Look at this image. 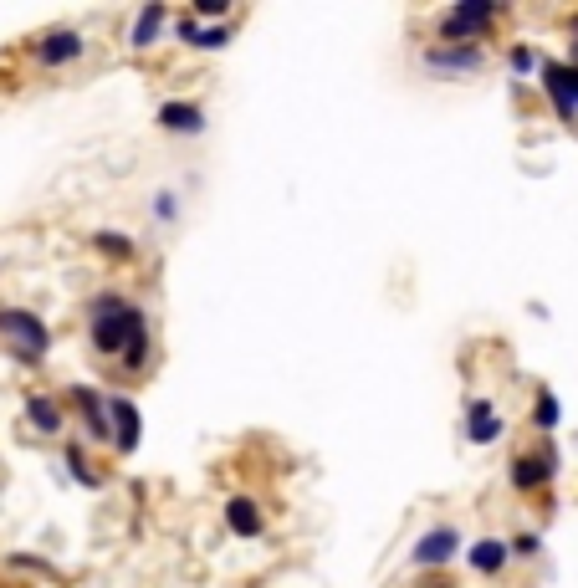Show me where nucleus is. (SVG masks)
<instances>
[{
	"label": "nucleus",
	"mask_w": 578,
	"mask_h": 588,
	"mask_svg": "<svg viewBox=\"0 0 578 588\" xmlns=\"http://www.w3.org/2000/svg\"><path fill=\"white\" fill-rule=\"evenodd\" d=\"M573 36H578V21H573Z\"/></svg>",
	"instance_id": "26"
},
{
	"label": "nucleus",
	"mask_w": 578,
	"mask_h": 588,
	"mask_svg": "<svg viewBox=\"0 0 578 588\" xmlns=\"http://www.w3.org/2000/svg\"><path fill=\"white\" fill-rule=\"evenodd\" d=\"M87 52V36L82 31H47L36 41V62H47V67H67Z\"/></svg>",
	"instance_id": "7"
},
{
	"label": "nucleus",
	"mask_w": 578,
	"mask_h": 588,
	"mask_svg": "<svg viewBox=\"0 0 578 588\" xmlns=\"http://www.w3.org/2000/svg\"><path fill=\"white\" fill-rule=\"evenodd\" d=\"M553 471H558V450L543 445V456H517L512 461V486L517 491H538V486L553 481Z\"/></svg>",
	"instance_id": "8"
},
{
	"label": "nucleus",
	"mask_w": 578,
	"mask_h": 588,
	"mask_svg": "<svg viewBox=\"0 0 578 588\" xmlns=\"http://www.w3.org/2000/svg\"><path fill=\"white\" fill-rule=\"evenodd\" d=\"M226 0H195V16H226Z\"/></svg>",
	"instance_id": "24"
},
{
	"label": "nucleus",
	"mask_w": 578,
	"mask_h": 588,
	"mask_svg": "<svg viewBox=\"0 0 578 588\" xmlns=\"http://www.w3.org/2000/svg\"><path fill=\"white\" fill-rule=\"evenodd\" d=\"M425 67L430 72H476L481 67V47H430Z\"/></svg>",
	"instance_id": "11"
},
{
	"label": "nucleus",
	"mask_w": 578,
	"mask_h": 588,
	"mask_svg": "<svg viewBox=\"0 0 578 588\" xmlns=\"http://www.w3.org/2000/svg\"><path fill=\"white\" fill-rule=\"evenodd\" d=\"M502 16L497 0H466V6H451L440 16V47H471V36L486 31Z\"/></svg>",
	"instance_id": "3"
},
{
	"label": "nucleus",
	"mask_w": 578,
	"mask_h": 588,
	"mask_svg": "<svg viewBox=\"0 0 578 588\" xmlns=\"http://www.w3.org/2000/svg\"><path fill=\"white\" fill-rule=\"evenodd\" d=\"M26 420H31L41 435H57V430H62V404H57L52 394H31V399H26Z\"/></svg>",
	"instance_id": "16"
},
{
	"label": "nucleus",
	"mask_w": 578,
	"mask_h": 588,
	"mask_svg": "<svg viewBox=\"0 0 578 588\" xmlns=\"http://www.w3.org/2000/svg\"><path fill=\"white\" fill-rule=\"evenodd\" d=\"M543 93L553 98V108H558L563 118H573V113H578V67H568V62H543Z\"/></svg>",
	"instance_id": "5"
},
{
	"label": "nucleus",
	"mask_w": 578,
	"mask_h": 588,
	"mask_svg": "<svg viewBox=\"0 0 578 588\" xmlns=\"http://www.w3.org/2000/svg\"><path fill=\"white\" fill-rule=\"evenodd\" d=\"M456 553H461V527L440 522V527H430V532L415 542L410 563H415V568H446V563H456Z\"/></svg>",
	"instance_id": "4"
},
{
	"label": "nucleus",
	"mask_w": 578,
	"mask_h": 588,
	"mask_svg": "<svg viewBox=\"0 0 578 588\" xmlns=\"http://www.w3.org/2000/svg\"><path fill=\"white\" fill-rule=\"evenodd\" d=\"M226 527L236 537H261V512H256L251 496H231V502H226Z\"/></svg>",
	"instance_id": "15"
},
{
	"label": "nucleus",
	"mask_w": 578,
	"mask_h": 588,
	"mask_svg": "<svg viewBox=\"0 0 578 588\" xmlns=\"http://www.w3.org/2000/svg\"><path fill=\"white\" fill-rule=\"evenodd\" d=\"M93 246H98L103 256H113V261H128V256H133V241H128V236H118V231H98V236H93Z\"/></svg>",
	"instance_id": "21"
},
{
	"label": "nucleus",
	"mask_w": 578,
	"mask_h": 588,
	"mask_svg": "<svg viewBox=\"0 0 578 588\" xmlns=\"http://www.w3.org/2000/svg\"><path fill=\"white\" fill-rule=\"evenodd\" d=\"M0 338H6L21 358H36L52 348V328L36 318V312H26V307H0Z\"/></svg>",
	"instance_id": "2"
},
{
	"label": "nucleus",
	"mask_w": 578,
	"mask_h": 588,
	"mask_svg": "<svg viewBox=\"0 0 578 588\" xmlns=\"http://www.w3.org/2000/svg\"><path fill=\"white\" fill-rule=\"evenodd\" d=\"M72 399H77V415L82 425L93 430L98 440H113V420H108V399L98 389H87V384H72Z\"/></svg>",
	"instance_id": "9"
},
{
	"label": "nucleus",
	"mask_w": 578,
	"mask_h": 588,
	"mask_svg": "<svg viewBox=\"0 0 578 588\" xmlns=\"http://www.w3.org/2000/svg\"><path fill=\"white\" fill-rule=\"evenodd\" d=\"M190 47H200V52H220V47H231V31H226V26H195Z\"/></svg>",
	"instance_id": "19"
},
{
	"label": "nucleus",
	"mask_w": 578,
	"mask_h": 588,
	"mask_svg": "<svg viewBox=\"0 0 578 588\" xmlns=\"http://www.w3.org/2000/svg\"><path fill=\"white\" fill-rule=\"evenodd\" d=\"M507 62H512V72H532V67H538V57H532L527 47H512V57H507Z\"/></svg>",
	"instance_id": "23"
},
{
	"label": "nucleus",
	"mask_w": 578,
	"mask_h": 588,
	"mask_svg": "<svg viewBox=\"0 0 578 588\" xmlns=\"http://www.w3.org/2000/svg\"><path fill=\"white\" fill-rule=\"evenodd\" d=\"M164 21H169L164 6H144L139 21H133V31H128V47H133V52H149L154 41H159V31H164Z\"/></svg>",
	"instance_id": "14"
},
{
	"label": "nucleus",
	"mask_w": 578,
	"mask_h": 588,
	"mask_svg": "<svg viewBox=\"0 0 578 588\" xmlns=\"http://www.w3.org/2000/svg\"><path fill=\"white\" fill-rule=\"evenodd\" d=\"M507 558H512V548H507L502 537H481V542H471V553H466V563H471L476 573H502Z\"/></svg>",
	"instance_id": "13"
},
{
	"label": "nucleus",
	"mask_w": 578,
	"mask_h": 588,
	"mask_svg": "<svg viewBox=\"0 0 578 588\" xmlns=\"http://www.w3.org/2000/svg\"><path fill=\"white\" fill-rule=\"evenodd\" d=\"M62 461H67V471H72V481H77V486H87V491H98V486H103V476L82 461V445H67V450H62Z\"/></svg>",
	"instance_id": "17"
},
{
	"label": "nucleus",
	"mask_w": 578,
	"mask_h": 588,
	"mask_svg": "<svg viewBox=\"0 0 578 588\" xmlns=\"http://www.w3.org/2000/svg\"><path fill=\"white\" fill-rule=\"evenodd\" d=\"M538 548H543V537H532V532H522V537H517V553H522V558H532Z\"/></svg>",
	"instance_id": "25"
},
{
	"label": "nucleus",
	"mask_w": 578,
	"mask_h": 588,
	"mask_svg": "<svg viewBox=\"0 0 578 588\" xmlns=\"http://www.w3.org/2000/svg\"><path fill=\"white\" fill-rule=\"evenodd\" d=\"M144 364H149V323L133 333L128 348H123V369H144Z\"/></svg>",
	"instance_id": "20"
},
{
	"label": "nucleus",
	"mask_w": 578,
	"mask_h": 588,
	"mask_svg": "<svg viewBox=\"0 0 578 588\" xmlns=\"http://www.w3.org/2000/svg\"><path fill=\"white\" fill-rule=\"evenodd\" d=\"M502 415L492 410V399H471V410H466V440L471 445H492V440H502Z\"/></svg>",
	"instance_id": "10"
},
{
	"label": "nucleus",
	"mask_w": 578,
	"mask_h": 588,
	"mask_svg": "<svg viewBox=\"0 0 578 588\" xmlns=\"http://www.w3.org/2000/svg\"><path fill=\"white\" fill-rule=\"evenodd\" d=\"M108 420H113V445L123 450V456H128V450H139V440H144V420H139V404H133V399H108Z\"/></svg>",
	"instance_id": "6"
},
{
	"label": "nucleus",
	"mask_w": 578,
	"mask_h": 588,
	"mask_svg": "<svg viewBox=\"0 0 578 588\" xmlns=\"http://www.w3.org/2000/svg\"><path fill=\"white\" fill-rule=\"evenodd\" d=\"M144 323H149L144 307H133L123 292H98L93 302H87V343H93L103 358H123L128 338Z\"/></svg>",
	"instance_id": "1"
},
{
	"label": "nucleus",
	"mask_w": 578,
	"mask_h": 588,
	"mask_svg": "<svg viewBox=\"0 0 578 588\" xmlns=\"http://www.w3.org/2000/svg\"><path fill=\"white\" fill-rule=\"evenodd\" d=\"M159 128L195 139V133L205 128V113H200V103H164V108H159Z\"/></svg>",
	"instance_id": "12"
},
{
	"label": "nucleus",
	"mask_w": 578,
	"mask_h": 588,
	"mask_svg": "<svg viewBox=\"0 0 578 588\" xmlns=\"http://www.w3.org/2000/svg\"><path fill=\"white\" fill-rule=\"evenodd\" d=\"M180 215V200L174 195H154V220H174Z\"/></svg>",
	"instance_id": "22"
},
{
	"label": "nucleus",
	"mask_w": 578,
	"mask_h": 588,
	"mask_svg": "<svg viewBox=\"0 0 578 588\" xmlns=\"http://www.w3.org/2000/svg\"><path fill=\"white\" fill-rule=\"evenodd\" d=\"M558 420H563L558 394H553V389H543V394H538V404H532V425H538V430H553Z\"/></svg>",
	"instance_id": "18"
}]
</instances>
